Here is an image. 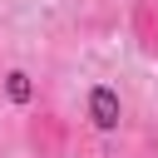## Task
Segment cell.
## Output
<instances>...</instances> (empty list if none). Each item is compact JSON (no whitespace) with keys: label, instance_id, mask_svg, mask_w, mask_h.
Listing matches in <instances>:
<instances>
[{"label":"cell","instance_id":"7a4b0ae2","mask_svg":"<svg viewBox=\"0 0 158 158\" xmlns=\"http://www.w3.org/2000/svg\"><path fill=\"white\" fill-rule=\"evenodd\" d=\"M30 143H35L40 158H49V153L64 143V123H59L54 114H35V123H30Z\"/></svg>","mask_w":158,"mask_h":158},{"label":"cell","instance_id":"6da1fadb","mask_svg":"<svg viewBox=\"0 0 158 158\" xmlns=\"http://www.w3.org/2000/svg\"><path fill=\"white\" fill-rule=\"evenodd\" d=\"M128 30L148 59H158V0H128Z\"/></svg>","mask_w":158,"mask_h":158}]
</instances>
